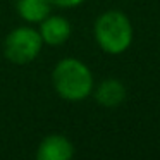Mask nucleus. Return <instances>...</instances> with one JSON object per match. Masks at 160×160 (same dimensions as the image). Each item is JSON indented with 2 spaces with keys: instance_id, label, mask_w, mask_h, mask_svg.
<instances>
[{
  "instance_id": "7",
  "label": "nucleus",
  "mask_w": 160,
  "mask_h": 160,
  "mask_svg": "<svg viewBox=\"0 0 160 160\" xmlns=\"http://www.w3.org/2000/svg\"><path fill=\"white\" fill-rule=\"evenodd\" d=\"M16 9L21 19L26 22H42L47 16H50L52 5L48 0H14Z\"/></svg>"
},
{
  "instance_id": "4",
  "label": "nucleus",
  "mask_w": 160,
  "mask_h": 160,
  "mask_svg": "<svg viewBox=\"0 0 160 160\" xmlns=\"http://www.w3.org/2000/svg\"><path fill=\"white\" fill-rule=\"evenodd\" d=\"M74 157V145L62 134H50L42 139L36 150L38 160H69Z\"/></svg>"
},
{
  "instance_id": "2",
  "label": "nucleus",
  "mask_w": 160,
  "mask_h": 160,
  "mask_svg": "<svg viewBox=\"0 0 160 160\" xmlns=\"http://www.w3.org/2000/svg\"><path fill=\"white\" fill-rule=\"evenodd\" d=\"M93 35L97 45L108 55H121L131 47L134 29L129 18L121 11H107L95 21Z\"/></svg>"
},
{
  "instance_id": "6",
  "label": "nucleus",
  "mask_w": 160,
  "mask_h": 160,
  "mask_svg": "<svg viewBox=\"0 0 160 160\" xmlns=\"http://www.w3.org/2000/svg\"><path fill=\"white\" fill-rule=\"evenodd\" d=\"M93 95L98 105L105 108H115L126 100V86L122 84V81L108 78L102 81L97 88H93Z\"/></svg>"
},
{
  "instance_id": "8",
  "label": "nucleus",
  "mask_w": 160,
  "mask_h": 160,
  "mask_svg": "<svg viewBox=\"0 0 160 160\" xmlns=\"http://www.w3.org/2000/svg\"><path fill=\"white\" fill-rule=\"evenodd\" d=\"M84 0H48V4L52 7H60V9H72L81 5Z\"/></svg>"
},
{
  "instance_id": "3",
  "label": "nucleus",
  "mask_w": 160,
  "mask_h": 160,
  "mask_svg": "<svg viewBox=\"0 0 160 160\" xmlns=\"http://www.w3.org/2000/svg\"><path fill=\"white\" fill-rule=\"evenodd\" d=\"M43 47V40L40 31L31 26H19L12 29L4 42V55L7 60L18 66L29 64L40 55Z\"/></svg>"
},
{
  "instance_id": "1",
  "label": "nucleus",
  "mask_w": 160,
  "mask_h": 160,
  "mask_svg": "<svg viewBox=\"0 0 160 160\" xmlns=\"http://www.w3.org/2000/svg\"><path fill=\"white\" fill-rule=\"evenodd\" d=\"M52 83L57 95L67 102H81L93 93L95 81L90 67L79 59L66 57L52 71Z\"/></svg>"
},
{
  "instance_id": "5",
  "label": "nucleus",
  "mask_w": 160,
  "mask_h": 160,
  "mask_svg": "<svg viewBox=\"0 0 160 160\" xmlns=\"http://www.w3.org/2000/svg\"><path fill=\"white\" fill-rule=\"evenodd\" d=\"M40 36H42L43 43L52 47H59L66 43L71 36V22L62 16H47L42 22H40Z\"/></svg>"
}]
</instances>
